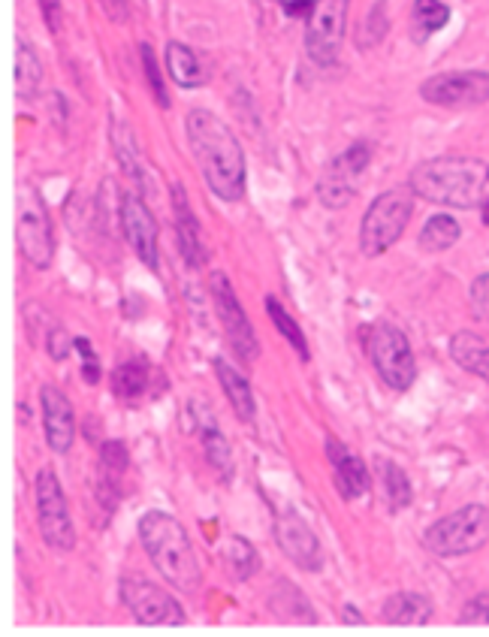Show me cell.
Here are the masks:
<instances>
[{"label":"cell","mask_w":489,"mask_h":637,"mask_svg":"<svg viewBox=\"0 0 489 637\" xmlns=\"http://www.w3.org/2000/svg\"><path fill=\"white\" fill-rule=\"evenodd\" d=\"M191 154L212 188V194L224 203H236L245 197V151L236 133L209 109H191L185 118Z\"/></svg>","instance_id":"obj_1"},{"label":"cell","mask_w":489,"mask_h":637,"mask_svg":"<svg viewBox=\"0 0 489 637\" xmlns=\"http://www.w3.org/2000/svg\"><path fill=\"white\" fill-rule=\"evenodd\" d=\"M411 191L450 209H483L489 203V164L480 157L444 154L411 173Z\"/></svg>","instance_id":"obj_2"},{"label":"cell","mask_w":489,"mask_h":637,"mask_svg":"<svg viewBox=\"0 0 489 637\" xmlns=\"http://www.w3.org/2000/svg\"><path fill=\"white\" fill-rule=\"evenodd\" d=\"M139 541L157 574L182 592H197L203 568L185 526L167 511H145L139 517Z\"/></svg>","instance_id":"obj_3"},{"label":"cell","mask_w":489,"mask_h":637,"mask_svg":"<svg viewBox=\"0 0 489 637\" xmlns=\"http://www.w3.org/2000/svg\"><path fill=\"white\" fill-rule=\"evenodd\" d=\"M489 541V508L486 505H465L441 520H435L426 535L423 547L441 559L468 556Z\"/></svg>","instance_id":"obj_4"},{"label":"cell","mask_w":489,"mask_h":637,"mask_svg":"<svg viewBox=\"0 0 489 637\" xmlns=\"http://www.w3.org/2000/svg\"><path fill=\"white\" fill-rule=\"evenodd\" d=\"M414 212V191L411 188H390L369 206L360 224V248L366 257H381L390 251L399 236L405 233Z\"/></svg>","instance_id":"obj_5"},{"label":"cell","mask_w":489,"mask_h":637,"mask_svg":"<svg viewBox=\"0 0 489 637\" xmlns=\"http://www.w3.org/2000/svg\"><path fill=\"white\" fill-rule=\"evenodd\" d=\"M16 242L22 257L37 266L49 269L55 257V236H52V221L46 212V203L37 188L22 185L19 191V212H16Z\"/></svg>","instance_id":"obj_6"},{"label":"cell","mask_w":489,"mask_h":637,"mask_svg":"<svg viewBox=\"0 0 489 637\" xmlns=\"http://www.w3.org/2000/svg\"><path fill=\"white\" fill-rule=\"evenodd\" d=\"M348 7L351 0H314L305 28V52L314 64H336L348 34Z\"/></svg>","instance_id":"obj_7"},{"label":"cell","mask_w":489,"mask_h":637,"mask_svg":"<svg viewBox=\"0 0 489 637\" xmlns=\"http://www.w3.org/2000/svg\"><path fill=\"white\" fill-rule=\"evenodd\" d=\"M34 499H37V523H40V535L43 541L58 550V553H70L76 547V529H73V517L67 508V496L58 484L55 471L43 468L34 481Z\"/></svg>","instance_id":"obj_8"},{"label":"cell","mask_w":489,"mask_h":637,"mask_svg":"<svg viewBox=\"0 0 489 637\" xmlns=\"http://www.w3.org/2000/svg\"><path fill=\"white\" fill-rule=\"evenodd\" d=\"M369 357L372 366L378 369V375L384 378V384L390 390H408L417 378V363H414V351L405 339L402 330H396L393 324H375L369 333Z\"/></svg>","instance_id":"obj_9"},{"label":"cell","mask_w":489,"mask_h":637,"mask_svg":"<svg viewBox=\"0 0 489 637\" xmlns=\"http://www.w3.org/2000/svg\"><path fill=\"white\" fill-rule=\"evenodd\" d=\"M369 164H372L369 142H354L351 148H345L339 157H333V161L326 164V170L317 182V200L326 209H345L354 200Z\"/></svg>","instance_id":"obj_10"},{"label":"cell","mask_w":489,"mask_h":637,"mask_svg":"<svg viewBox=\"0 0 489 637\" xmlns=\"http://www.w3.org/2000/svg\"><path fill=\"white\" fill-rule=\"evenodd\" d=\"M121 601L133 613L139 625H185V610L182 604L157 583L139 574H127L121 580Z\"/></svg>","instance_id":"obj_11"},{"label":"cell","mask_w":489,"mask_h":637,"mask_svg":"<svg viewBox=\"0 0 489 637\" xmlns=\"http://www.w3.org/2000/svg\"><path fill=\"white\" fill-rule=\"evenodd\" d=\"M209 287H212V299H215V311L221 317V327H224L236 357L242 363H254L260 357V342H257V333L251 327V321L245 317V308H242L230 278L224 272H212Z\"/></svg>","instance_id":"obj_12"},{"label":"cell","mask_w":489,"mask_h":637,"mask_svg":"<svg viewBox=\"0 0 489 637\" xmlns=\"http://www.w3.org/2000/svg\"><path fill=\"white\" fill-rule=\"evenodd\" d=\"M420 97L432 106L444 109H468L483 106L489 100V73L486 70H453L429 76L420 85Z\"/></svg>","instance_id":"obj_13"},{"label":"cell","mask_w":489,"mask_h":637,"mask_svg":"<svg viewBox=\"0 0 489 637\" xmlns=\"http://www.w3.org/2000/svg\"><path fill=\"white\" fill-rule=\"evenodd\" d=\"M272 532H275V544L281 547V553L293 565H299L302 571H317L323 565L320 541H317V535L311 532V526L299 514H293V511L278 514Z\"/></svg>","instance_id":"obj_14"},{"label":"cell","mask_w":489,"mask_h":637,"mask_svg":"<svg viewBox=\"0 0 489 637\" xmlns=\"http://www.w3.org/2000/svg\"><path fill=\"white\" fill-rule=\"evenodd\" d=\"M121 227L127 242L133 245L136 257L157 272L160 266V251H157V221L151 215V209L145 206V200L139 194H124L121 200Z\"/></svg>","instance_id":"obj_15"},{"label":"cell","mask_w":489,"mask_h":637,"mask_svg":"<svg viewBox=\"0 0 489 637\" xmlns=\"http://www.w3.org/2000/svg\"><path fill=\"white\" fill-rule=\"evenodd\" d=\"M40 408H43V432H46V444L55 453H67L73 447L76 438V414L70 399L64 396V390H58L55 384H46L40 390Z\"/></svg>","instance_id":"obj_16"},{"label":"cell","mask_w":489,"mask_h":637,"mask_svg":"<svg viewBox=\"0 0 489 637\" xmlns=\"http://www.w3.org/2000/svg\"><path fill=\"white\" fill-rule=\"evenodd\" d=\"M326 459H330V465H333L336 487H339V496H342L345 502L360 499V496L369 493L372 477H369L366 462H363L357 453H351L336 435H326Z\"/></svg>","instance_id":"obj_17"},{"label":"cell","mask_w":489,"mask_h":637,"mask_svg":"<svg viewBox=\"0 0 489 637\" xmlns=\"http://www.w3.org/2000/svg\"><path fill=\"white\" fill-rule=\"evenodd\" d=\"M173 212H176V236H179V251L188 260L191 269H200L209 257L206 245H203V230L200 221L188 203V194L182 185H173Z\"/></svg>","instance_id":"obj_18"},{"label":"cell","mask_w":489,"mask_h":637,"mask_svg":"<svg viewBox=\"0 0 489 637\" xmlns=\"http://www.w3.org/2000/svg\"><path fill=\"white\" fill-rule=\"evenodd\" d=\"M215 372H218V381H221V387H224V393H227V399H230L236 417H239L242 423H254V417H257V402H254V390H251L248 378L239 375V372H236L227 360H221V357L215 360Z\"/></svg>","instance_id":"obj_19"},{"label":"cell","mask_w":489,"mask_h":637,"mask_svg":"<svg viewBox=\"0 0 489 637\" xmlns=\"http://www.w3.org/2000/svg\"><path fill=\"white\" fill-rule=\"evenodd\" d=\"M269 607L278 619H287V622H305V625H314L317 616L311 610V601L302 595L299 586H293L290 580H278L269 592Z\"/></svg>","instance_id":"obj_20"},{"label":"cell","mask_w":489,"mask_h":637,"mask_svg":"<svg viewBox=\"0 0 489 637\" xmlns=\"http://www.w3.org/2000/svg\"><path fill=\"white\" fill-rule=\"evenodd\" d=\"M432 619V601L420 592H396L384 601V622L390 625H426Z\"/></svg>","instance_id":"obj_21"},{"label":"cell","mask_w":489,"mask_h":637,"mask_svg":"<svg viewBox=\"0 0 489 637\" xmlns=\"http://www.w3.org/2000/svg\"><path fill=\"white\" fill-rule=\"evenodd\" d=\"M450 357L471 375H480L483 381H489V339L477 336V333H456L450 339Z\"/></svg>","instance_id":"obj_22"},{"label":"cell","mask_w":489,"mask_h":637,"mask_svg":"<svg viewBox=\"0 0 489 637\" xmlns=\"http://www.w3.org/2000/svg\"><path fill=\"white\" fill-rule=\"evenodd\" d=\"M167 73L179 88H200L206 82V73L200 67V58L191 46L185 43H170L167 46Z\"/></svg>","instance_id":"obj_23"},{"label":"cell","mask_w":489,"mask_h":637,"mask_svg":"<svg viewBox=\"0 0 489 637\" xmlns=\"http://www.w3.org/2000/svg\"><path fill=\"white\" fill-rule=\"evenodd\" d=\"M40 85H43V61L37 58V52L19 40V49H16V94L19 100H34L40 94Z\"/></svg>","instance_id":"obj_24"},{"label":"cell","mask_w":489,"mask_h":637,"mask_svg":"<svg viewBox=\"0 0 489 637\" xmlns=\"http://www.w3.org/2000/svg\"><path fill=\"white\" fill-rule=\"evenodd\" d=\"M224 562H227V568H230V574L239 580V583H245V580H251L257 571H260V556H257V550H254V544L248 541V538H242V535H230L227 541H224Z\"/></svg>","instance_id":"obj_25"},{"label":"cell","mask_w":489,"mask_h":637,"mask_svg":"<svg viewBox=\"0 0 489 637\" xmlns=\"http://www.w3.org/2000/svg\"><path fill=\"white\" fill-rule=\"evenodd\" d=\"M378 474H381V487H384V496H387V508L390 511H405L411 505V499H414L408 474L390 459H378Z\"/></svg>","instance_id":"obj_26"},{"label":"cell","mask_w":489,"mask_h":637,"mask_svg":"<svg viewBox=\"0 0 489 637\" xmlns=\"http://www.w3.org/2000/svg\"><path fill=\"white\" fill-rule=\"evenodd\" d=\"M112 390L124 402H136L148 390V366L142 360H127L112 372Z\"/></svg>","instance_id":"obj_27"},{"label":"cell","mask_w":489,"mask_h":637,"mask_svg":"<svg viewBox=\"0 0 489 637\" xmlns=\"http://www.w3.org/2000/svg\"><path fill=\"white\" fill-rule=\"evenodd\" d=\"M200 432H203V450H206L209 465L221 474V481H230V477H233V453H230L227 438L218 432L215 420L203 423V429H200Z\"/></svg>","instance_id":"obj_28"},{"label":"cell","mask_w":489,"mask_h":637,"mask_svg":"<svg viewBox=\"0 0 489 637\" xmlns=\"http://www.w3.org/2000/svg\"><path fill=\"white\" fill-rule=\"evenodd\" d=\"M459 236H462V227H459L456 218H450V215H435V218L426 221V227H423V233H420V245H423L426 251H447V248H453V245L459 242Z\"/></svg>","instance_id":"obj_29"},{"label":"cell","mask_w":489,"mask_h":637,"mask_svg":"<svg viewBox=\"0 0 489 637\" xmlns=\"http://www.w3.org/2000/svg\"><path fill=\"white\" fill-rule=\"evenodd\" d=\"M266 311H269V317H272V327L284 336V342H287L302 360H308V342H305L299 324L290 317V311H287L275 296H266Z\"/></svg>","instance_id":"obj_30"},{"label":"cell","mask_w":489,"mask_h":637,"mask_svg":"<svg viewBox=\"0 0 489 637\" xmlns=\"http://www.w3.org/2000/svg\"><path fill=\"white\" fill-rule=\"evenodd\" d=\"M447 19H450V10L441 4V0H417L414 13H411L417 40H426V37L438 34L447 25Z\"/></svg>","instance_id":"obj_31"},{"label":"cell","mask_w":489,"mask_h":637,"mask_svg":"<svg viewBox=\"0 0 489 637\" xmlns=\"http://www.w3.org/2000/svg\"><path fill=\"white\" fill-rule=\"evenodd\" d=\"M387 28H390V19H387V4H384V0H378V4L369 10V16H366V22H363L360 34H357V43H360V49H372V46H378V43L384 40Z\"/></svg>","instance_id":"obj_32"},{"label":"cell","mask_w":489,"mask_h":637,"mask_svg":"<svg viewBox=\"0 0 489 637\" xmlns=\"http://www.w3.org/2000/svg\"><path fill=\"white\" fill-rule=\"evenodd\" d=\"M139 52H142V67H145V73H148V85H151V91H154V97H157V103L163 106V109H170V94H167V85H163V76H160V70H157V61H154V52H151V46H139Z\"/></svg>","instance_id":"obj_33"},{"label":"cell","mask_w":489,"mask_h":637,"mask_svg":"<svg viewBox=\"0 0 489 637\" xmlns=\"http://www.w3.org/2000/svg\"><path fill=\"white\" fill-rule=\"evenodd\" d=\"M468 299H471V311L480 317V321H489V272H483L471 281Z\"/></svg>","instance_id":"obj_34"},{"label":"cell","mask_w":489,"mask_h":637,"mask_svg":"<svg viewBox=\"0 0 489 637\" xmlns=\"http://www.w3.org/2000/svg\"><path fill=\"white\" fill-rule=\"evenodd\" d=\"M459 625H489V592H480L465 604Z\"/></svg>","instance_id":"obj_35"},{"label":"cell","mask_w":489,"mask_h":637,"mask_svg":"<svg viewBox=\"0 0 489 637\" xmlns=\"http://www.w3.org/2000/svg\"><path fill=\"white\" fill-rule=\"evenodd\" d=\"M100 462H103V471L121 474L127 468V447L121 441H106L100 447Z\"/></svg>","instance_id":"obj_36"},{"label":"cell","mask_w":489,"mask_h":637,"mask_svg":"<svg viewBox=\"0 0 489 637\" xmlns=\"http://www.w3.org/2000/svg\"><path fill=\"white\" fill-rule=\"evenodd\" d=\"M76 351L82 354V378L88 381V384H100V360H97V354H94V348H91V342L88 339H76Z\"/></svg>","instance_id":"obj_37"},{"label":"cell","mask_w":489,"mask_h":637,"mask_svg":"<svg viewBox=\"0 0 489 637\" xmlns=\"http://www.w3.org/2000/svg\"><path fill=\"white\" fill-rule=\"evenodd\" d=\"M46 348H49V357L61 363V360H67L70 351L76 348V339H70L61 327H52L49 336H46Z\"/></svg>","instance_id":"obj_38"},{"label":"cell","mask_w":489,"mask_h":637,"mask_svg":"<svg viewBox=\"0 0 489 637\" xmlns=\"http://www.w3.org/2000/svg\"><path fill=\"white\" fill-rule=\"evenodd\" d=\"M40 10H43V19L49 25L52 34L61 31V0H40Z\"/></svg>","instance_id":"obj_39"},{"label":"cell","mask_w":489,"mask_h":637,"mask_svg":"<svg viewBox=\"0 0 489 637\" xmlns=\"http://www.w3.org/2000/svg\"><path fill=\"white\" fill-rule=\"evenodd\" d=\"M103 7H106L109 19H115V22L127 19V0H103Z\"/></svg>","instance_id":"obj_40"},{"label":"cell","mask_w":489,"mask_h":637,"mask_svg":"<svg viewBox=\"0 0 489 637\" xmlns=\"http://www.w3.org/2000/svg\"><path fill=\"white\" fill-rule=\"evenodd\" d=\"M342 622H345V625H366V616H363L354 604H345V610H342Z\"/></svg>","instance_id":"obj_41"},{"label":"cell","mask_w":489,"mask_h":637,"mask_svg":"<svg viewBox=\"0 0 489 637\" xmlns=\"http://www.w3.org/2000/svg\"><path fill=\"white\" fill-rule=\"evenodd\" d=\"M480 212H483V224H489V203H486V206H483Z\"/></svg>","instance_id":"obj_42"}]
</instances>
